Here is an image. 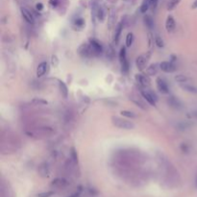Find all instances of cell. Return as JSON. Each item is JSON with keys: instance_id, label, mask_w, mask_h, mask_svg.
Here are the masks:
<instances>
[{"instance_id": "obj_1", "label": "cell", "mask_w": 197, "mask_h": 197, "mask_svg": "<svg viewBox=\"0 0 197 197\" xmlns=\"http://www.w3.org/2000/svg\"><path fill=\"white\" fill-rule=\"evenodd\" d=\"M112 123L114 126L119 128V129H124V130H133L136 127V125L134 124V122L129 121L125 118L119 117V116H112L111 118Z\"/></svg>"}, {"instance_id": "obj_2", "label": "cell", "mask_w": 197, "mask_h": 197, "mask_svg": "<svg viewBox=\"0 0 197 197\" xmlns=\"http://www.w3.org/2000/svg\"><path fill=\"white\" fill-rule=\"evenodd\" d=\"M150 56H151L150 52H146L144 54L139 55V56L137 58V60H136V66H137V68L139 70L143 71V70L145 69L147 62H148L149 59H150Z\"/></svg>"}, {"instance_id": "obj_3", "label": "cell", "mask_w": 197, "mask_h": 197, "mask_svg": "<svg viewBox=\"0 0 197 197\" xmlns=\"http://www.w3.org/2000/svg\"><path fill=\"white\" fill-rule=\"evenodd\" d=\"M119 62L122 67V71L124 73H127L129 70V62L127 61V55H126V48L122 47L119 52Z\"/></svg>"}, {"instance_id": "obj_4", "label": "cell", "mask_w": 197, "mask_h": 197, "mask_svg": "<svg viewBox=\"0 0 197 197\" xmlns=\"http://www.w3.org/2000/svg\"><path fill=\"white\" fill-rule=\"evenodd\" d=\"M141 95H143V97L146 100V102H148L151 106L156 105V101L158 100V97L155 94V92L151 91L150 90H141Z\"/></svg>"}, {"instance_id": "obj_5", "label": "cell", "mask_w": 197, "mask_h": 197, "mask_svg": "<svg viewBox=\"0 0 197 197\" xmlns=\"http://www.w3.org/2000/svg\"><path fill=\"white\" fill-rule=\"evenodd\" d=\"M136 81L143 86V88H148L150 86V78L147 75H143V74H137L136 75Z\"/></svg>"}, {"instance_id": "obj_6", "label": "cell", "mask_w": 197, "mask_h": 197, "mask_svg": "<svg viewBox=\"0 0 197 197\" xmlns=\"http://www.w3.org/2000/svg\"><path fill=\"white\" fill-rule=\"evenodd\" d=\"M156 85H157V89L160 92L163 93V94H167L169 92V89L167 84L165 83V81L162 78H157L156 80Z\"/></svg>"}, {"instance_id": "obj_7", "label": "cell", "mask_w": 197, "mask_h": 197, "mask_svg": "<svg viewBox=\"0 0 197 197\" xmlns=\"http://www.w3.org/2000/svg\"><path fill=\"white\" fill-rule=\"evenodd\" d=\"M160 69L165 73H172L176 70V66L171 62H162L160 64Z\"/></svg>"}, {"instance_id": "obj_8", "label": "cell", "mask_w": 197, "mask_h": 197, "mask_svg": "<svg viewBox=\"0 0 197 197\" xmlns=\"http://www.w3.org/2000/svg\"><path fill=\"white\" fill-rule=\"evenodd\" d=\"M79 53H80L83 57H89L90 55H92L93 50L91 48V45L90 44H86L84 43L81 45V47L79 48Z\"/></svg>"}, {"instance_id": "obj_9", "label": "cell", "mask_w": 197, "mask_h": 197, "mask_svg": "<svg viewBox=\"0 0 197 197\" xmlns=\"http://www.w3.org/2000/svg\"><path fill=\"white\" fill-rule=\"evenodd\" d=\"M48 68H49L48 62H41V64H39L37 67V76L38 77L43 76L47 71H48Z\"/></svg>"}, {"instance_id": "obj_10", "label": "cell", "mask_w": 197, "mask_h": 197, "mask_svg": "<svg viewBox=\"0 0 197 197\" xmlns=\"http://www.w3.org/2000/svg\"><path fill=\"white\" fill-rule=\"evenodd\" d=\"M176 27V23H175V19L173 18L172 15H168L167 21H165V29H167V32L171 33L175 30Z\"/></svg>"}, {"instance_id": "obj_11", "label": "cell", "mask_w": 197, "mask_h": 197, "mask_svg": "<svg viewBox=\"0 0 197 197\" xmlns=\"http://www.w3.org/2000/svg\"><path fill=\"white\" fill-rule=\"evenodd\" d=\"M20 11H21V14H22L23 18H24L28 23H30V24H33L35 19H34L33 14H31V12L29 10H27L26 8H23V7L20 9Z\"/></svg>"}, {"instance_id": "obj_12", "label": "cell", "mask_w": 197, "mask_h": 197, "mask_svg": "<svg viewBox=\"0 0 197 197\" xmlns=\"http://www.w3.org/2000/svg\"><path fill=\"white\" fill-rule=\"evenodd\" d=\"M167 103H168V105H169L171 108H173V109H177V110H179V109L182 108V102H181L178 98L174 97V96H170V97H168V99H167Z\"/></svg>"}, {"instance_id": "obj_13", "label": "cell", "mask_w": 197, "mask_h": 197, "mask_svg": "<svg viewBox=\"0 0 197 197\" xmlns=\"http://www.w3.org/2000/svg\"><path fill=\"white\" fill-rule=\"evenodd\" d=\"M92 12H93L94 14L96 15V18H97L100 21H102V20L104 19V11H103V9H102V8H101L100 6H98L97 4H94V5H93Z\"/></svg>"}, {"instance_id": "obj_14", "label": "cell", "mask_w": 197, "mask_h": 197, "mask_svg": "<svg viewBox=\"0 0 197 197\" xmlns=\"http://www.w3.org/2000/svg\"><path fill=\"white\" fill-rule=\"evenodd\" d=\"M160 69V65L158 64H153L151 66H149L146 70H145V75L147 76H152V75H156L158 73Z\"/></svg>"}, {"instance_id": "obj_15", "label": "cell", "mask_w": 197, "mask_h": 197, "mask_svg": "<svg viewBox=\"0 0 197 197\" xmlns=\"http://www.w3.org/2000/svg\"><path fill=\"white\" fill-rule=\"evenodd\" d=\"M68 185L67 181L64 178H56L55 180L52 181V186L56 187H59V188H62V187H65Z\"/></svg>"}, {"instance_id": "obj_16", "label": "cell", "mask_w": 197, "mask_h": 197, "mask_svg": "<svg viewBox=\"0 0 197 197\" xmlns=\"http://www.w3.org/2000/svg\"><path fill=\"white\" fill-rule=\"evenodd\" d=\"M180 86L184 90L187 91V92H191V93H197V88L192 85H190L187 83H182L180 84Z\"/></svg>"}, {"instance_id": "obj_17", "label": "cell", "mask_w": 197, "mask_h": 197, "mask_svg": "<svg viewBox=\"0 0 197 197\" xmlns=\"http://www.w3.org/2000/svg\"><path fill=\"white\" fill-rule=\"evenodd\" d=\"M122 29H123V23L119 22L118 23V25L115 28V42L117 44L118 42H119V38H120V35L122 32Z\"/></svg>"}, {"instance_id": "obj_18", "label": "cell", "mask_w": 197, "mask_h": 197, "mask_svg": "<svg viewBox=\"0 0 197 197\" xmlns=\"http://www.w3.org/2000/svg\"><path fill=\"white\" fill-rule=\"evenodd\" d=\"M59 89H60V91L62 93V95L64 96L65 98H67V96H68V89H67V86L66 85L65 82L59 81Z\"/></svg>"}, {"instance_id": "obj_19", "label": "cell", "mask_w": 197, "mask_h": 197, "mask_svg": "<svg viewBox=\"0 0 197 197\" xmlns=\"http://www.w3.org/2000/svg\"><path fill=\"white\" fill-rule=\"evenodd\" d=\"M90 45H91V48H92V50H93L94 53L99 54V53L102 52V46H101V44L97 41H95V39H90Z\"/></svg>"}, {"instance_id": "obj_20", "label": "cell", "mask_w": 197, "mask_h": 197, "mask_svg": "<svg viewBox=\"0 0 197 197\" xmlns=\"http://www.w3.org/2000/svg\"><path fill=\"white\" fill-rule=\"evenodd\" d=\"M143 20H144V24L146 25L147 28L149 29H152L153 26H154V21H153V18L150 17V15L146 14L145 17L143 18Z\"/></svg>"}, {"instance_id": "obj_21", "label": "cell", "mask_w": 197, "mask_h": 197, "mask_svg": "<svg viewBox=\"0 0 197 197\" xmlns=\"http://www.w3.org/2000/svg\"><path fill=\"white\" fill-rule=\"evenodd\" d=\"M180 2H181V0H169V2L167 4V10L168 11L174 10L175 8L179 5Z\"/></svg>"}, {"instance_id": "obj_22", "label": "cell", "mask_w": 197, "mask_h": 197, "mask_svg": "<svg viewBox=\"0 0 197 197\" xmlns=\"http://www.w3.org/2000/svg\"><path fill=\"white\" fill-rule=\"evenodd\" d=\"M38 172L42 177L48 176V168H47V165L45 163L42 164L41 167H38Z\"/></svg>"}, {"instance_id": "obj_23", "label": "cell", "mask_w": 197, "mask_h": 197, "mask_svg": "<svg viewBox=\"0 0 197 197\" xmlns=\"http://www.w3.org/2000/svg\"><path fill=\"white\" fill-rule=\"evenodd\" d=\"M149 7H150V2H149V0H144V1L143 2V4H141L140 6V13H146L149 9Z\"/></svg>"}, {"instance_id": "obj_24", "label": "cell", "mask_w": 197, "mask_h": 197, "mask_svg": "<svg viewBox=\"0 0 197 197\" xmlns=\"http://www.w3.org/2000/svg\"><path fill=\"white\" fill-rule=\"evenodd\" d=\"M130 100H132V101L134 102V103H135L136 105H138L139 108H141L143 110H145V109H146L145 104H144L143 102L141 101V100H139V98H136V97H131V98H130Z\"/></svg>"}, {"instance_id": "obj_25", "label": "cell", "mask_w": 197, "mask_h": 197, "mask_svg": "<svg viewBox=\"0 0 197 197\" xmlns=\"http://www.w3.org/2000/svg\"><path fill=\"white\" fill-rule=\"evenodd\" d=\"M120 114L125 116V117H128V118H136L137 117V115L134 113V112H131V111H126V110H124V111H121Z\"/></svg>"}, {"instance_id": "obj_26", "label": "cell", "mask_w": 197, "mask_h": 197, "mask_svg": "<svg viewBox=\"0 0 197 197\" xmlns=\"http://www.w3.org/2000/svg\"><path fill=\"white\" fill-rule=\"evenodd\" d=\"M174 79H175V81H177V82L180 83V84L186 83V82L187 81V76H185V75H183V74H178V75H176V76L174 77Z\"/></svg>"}, {"instance_id": "obj_27", "label": "cell", "mask_w": 197, "mask_h": 197, "mask_svg": "<svg viewBox=\"0 0 197 197\" xmlns=\"http://www.w3.org/2000/svg\"><path fill=\"white\" fill-rule=\"evenodd\" d=\"M155 43L157 44L158 47H163L164 46L163 39L159 35H155Z\"/></svg>"}, {"instance_id": "obj_28", "label": "cell", "mask_w": 197, "mask_h": 197, "mask_svg": "<svg viewBox=\"0 0 197 197\" xmlns=\"http://www.w3.org/2000/svg\"><path fill=\"white\" fill-rule=\"evenodd\" d=\"M134 42V35L133 33H129L126 37V47H131Z\"/></svg>"}, {"instance_id": "obj_29", "label": "cell", "mask_w": 197, "mask_h": 197, "mask_svg": "<svg viewBox=\"0 0 197 197\" xmlns=\"http://www.w3.org/2000/svg\"><path fill=\"white\" fill-rule=\"evenodd\" d=\"M33 103L34 104H37V105H46L47 104V101L42 99V98H35L33 99Z\"/></svg>"}, {"instance_id": "obj_30", "label": "cell", "mask_w": 197, "mask_h": 197, "mask_svg": "<svg viewBox=\"0 0 197 197\" xmlns=\"http://www.w3.org/2000/svg\"><path fill=\"white\" fill-rule=\"evenodd\" d=\"M70 155H71V158H72V160L77 163L78 162V156H77V152L75 150V148L72 147L71 149H70Z\"/></svg>"}, {"instance_id": "obj_31", "label": "cell", "mask_w": 197, "mask_h": 197, "mask_svg": "<svg viewBox=\"0 0 197 197\" xmlns=\"http://www.w3.org/2000/svg\"><path fill=\"white\" fill-rule=\"evenodd\" d=\"M54 194V191H45V192H42L38 193V197H50Z\"/></svg>"}, {"instance_id": "obj_32", "label": "cell", "mask_w": 197, "mask_h": 197, "mask_svg": "<svg viewBox=\"0 0 197 197\" xmlns=\"http://www.w3.org/2000/svg\"><path fill=\"white\" fill-rule=\"evenodd\" d=\"M149 2H150V6L152 8H156L157 4H158V0H149Z\"/></svg>"}, {"instance_id": "obj_33", "label": "cell", "mask_w": 197, "mask_h": 197, "mask_svg": "<svg viewBox=\"0 0 197 197\" xmlns=\"http://www.w3.org/2000/svg\"><path fill=\"white\" fill-rule=\"evenodd\" d=\"M84 24H85V22H84V20H83L82 18H80V19L76 20V25H80V26L82 27Z\"/></svg>"}, {"instance_id": "obj_34", "label": "cell", "mask_w": 197, "mask_h": 197, "mask_svg": "<svg viewBox=\"0 0 197 197\" xmlns=\"http://www.w3.org/2000/svg\"><path fill=\"white\" fill-rule=\"evenodd\" d=\"M36 9H37L38 11H42V10L43 9V5H42V3H38V4L36 5Z\"/></svg>"}, {"instance_id": "obj_35", "label": "cell", "mask_w": 197, "mask_h": 197, "mask_svg": "<svg viewBox=\"0 0 197 197\" xmlns=\"http://www.w3.org/2000/svg\"><path fill=\"white\" fill-rule=\"evenodd\" d=\"M61 1V0H50V1H49V3L52 5V6H56L59 2Z\"/></svg>"}, {"instance_id": "obj_36", "label": "cell", "mask_w": 197, "mask_h": 197, "mask_svg": "<svg viewBox=\"0 0 197 197\" xmlns=\"http://www.w3.org/2000/svg\"><path fill=\"white\" fill-rule=\"evenodd\" d=\"M191 8H192V9H197V0H195V1L192 3Z\"/></svg>"}, {"instance_id": "obj_37", "label": "cell", "mask_w": 197, "mask_h": 197, "mask_svg": "<svg viewBox=\"0 0 197 197\" xmlns=\"http://www.w3.org/2000/svg\"><path fill=\"white\" fill-rule=\"evenodd\" d=\"M193 115H194V116H195V117L197 118V111H195V112L193 113Z\"/></svg>"}, {"instance_id": "obj_38", "label": "cell", "mask_w": 197, "mask_h": 197, "mask_svg": "<svg viewBox=\"0 0 197 197\" xmlns=\"http://www.w3.org/2000/svg\"><path fill=\"white\" fill-rule=\"evenodd\" d=\"M70 197H77L76 195H73V196H70Z\"/></svg>"}, {"instance_id": "obj_39", "label": "cell", "mask_w": 197, "mask_h": 197, "mask_svg": "<svg viewBox=\"0 0 197 197\" xmlns=\"http://www.w3.org/2000/svg\"><path fill=\"white\" fill-rule=\"evenodd\" d=\"M196 186H197V179H196Z\"/></svg>"}]
</instances>
